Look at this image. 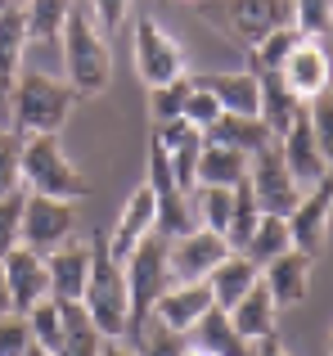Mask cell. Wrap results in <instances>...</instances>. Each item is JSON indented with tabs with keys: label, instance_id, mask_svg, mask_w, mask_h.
Masks as SVG:
<instances>
[{
	"label": "cell",
	"instance_id": "obj_3",
	"mask_svg": "<svg viewBox=\"0 0 333 356\" xmlns=\"http://www.w3.org/2000/svg\"><path fill=\"white\" fill-rule=\"evenodd\" d=\"M194 14L225 41H239L244 50H253L271 32L293 27V0H198Z\"/></svg>",
	"mask_w": 333,
	"mask_h": 356
},
{
	"label": "cell",
	"instance_id": "obj_2",
	"mask_svg": "<svg viewBox=\"0 0 333 356\" xmlns=\"http://www.w3.org/2000/svg\"><path fill=\"white\" fill-rule=\"evenodd\" d=\"M9 131L14 136H59L77 108V90L50 72H18L9 90Z\"/></svg>",
	"mask_w": 333,
	"mask_h": 356
},
{
	"label": "cell",
	"instance_id": "obj_28",
	"mask_svg": "<svg viewBox=\"0 0 333 356\" xmlns=\"http://www.w3.org/2000/svg\"><path fill=\"white\" fill-rule=\"evenodd\" d=\"M99 343H104V334L90 325L86 307L63 302V343H59L54 356H99Z\"/></svg>",
	"mask_w": 333,
	"mask_h": 356
},
{
	"label": "cell",
	"instance_id": "obj_49",
	"mask_svg": "<svg viewBox=\"0 0 333 356\" xmlns=\"http://www.w3.org/2000/svg\"><path fill=\"white\" fill-rule=\"evenodd\" d=\"M329 356H333V330H329Z\"/></svg>",
	"mask_w": 333,
	"mask_h": 356
},
{
	"label": "cell",
	"instance_id": "obj_15",
	"mask_svg": "<svg viewBox=\"0 0 333 356\" xmlns=\"http://www.w3.org/2000/svg\"><path fill=\"white\" fill-rule=\"evenodd\" d=\"M45 270H50V298L81 302L90 284V239H72L63 248L45 252Z\"/></svg>",
	"mask_w": 333,
	"mask_h": 356
},
{
	"label": "cell",
	"instance_id": "obj_43",
	"mask_svg": "<svg viewBox=\"0 0 333 356\" xmlns=\"http://www.w3.org/2000/svg\"><path fill=\"white\" fill-rule=\"evenodd\" d=\"M32 348V330H27V321L18 312L0 316V356H23Z\"/></svg>",
	"mask_w": 333,
	"mask_h": 356
},
{
	"label": "cell",
	"instance_id": "obj_5",
	"mask_svg": "<svg viewBox=\"0 0 333 356\" xmlns=\"http://www.w3.org/2000/svg\"><path fill=\"white\" fill-rule=\"evenodd\" d=\"M18 172H23V190L45 194V199L77 203V199H86V190H90V181L77 172V163L68 158V149H63L59 136H27Z\"/></svg>",
	"mask_w": 333,
	"mask_h": 356
},
{
	"label": "cell",
	"instance_id": "obj_18",
	"mask_svg": "<svg viewBox=\"0 0 333 356\" xmlns=\"http://www.w3.org/2000/svg\"><path fill=\"white\" fill-rule=\"evenodd\" d=\"M311 266H316V257H311V252H298V248H289L275 261H266L262 284L271 289L275 307H298L302 298L311 293Z\"/></svg>",
	"mask_w": 333,
	"mask_h": 356
},
{
	"label": "cell",
	"instance_id": "obj_48",
	"mask_svg": "<svg viewBox=\"0 0 333 356\" xmlns=\"http://www.w3.org/2000/svg\"><path fill=\"white\" fill-rule=\"evenodd\" d=\"M23 356H50V352H45V348H36V343H32V348H27Z\"/></svg>",
	"mask_w": 333,
	"mask_h": 356
},
{
	"label": "cell",
	"instance_id": "obj_39",
	"mask_svg": "<svg viewBox=\"0 0 333 356\" xmlns=\"http://www.w3.org/2000/svg\"><path fill=\"white\" fill-rule=\"evenodd\" d=\"M293 27L316 41L320 32L333 27V0H293Z\"/></svg>",
	"mask_w": 333,
	"mask_h": 356
},
{
	"label": "cell",
	"instance_id": "obj_11",
	"mask_svg": "<svg viewBox=\"0 0 333 356\" xmlns=\"http://www.w3.org/2000/svg\"><path fill=\"white\" fill-rule=\"evenodd\" d=\"M284 221H289L293 248L320 257V248H325V239H329V221H333V172L320 185H311V190L302 194V203Z\"/></svg>",
	"mask_w": 333,
	"mask_h": 356
},
{
	"label": "cell",
	"instance_id": "obj_13",
	"mask_svg": "<svg viewBox=\"0 0 333 356\" xmlns=\"http://www.w3.org/2000/svg\"><path fill=\"white\" fill-rule=\"evenodd\" d=\"M153 221H158V194H153L149 185H140V190L122 203V212H117V221H113V235L104 239L108 252H113V261L131 257V252L153 235Z\"/></svg>",
	"mask_w": 333,
	"mask_h": 356
},
{
	"label": "cell",
	"instance_id": "obj_47",
	"mask_svg": "<svg viewBox=\"0 0 333 356\" xmlns=\"http://www.w3.org/2000/svg\"><path fill=\"white\" fill-rule=\"evenodd\" d=\"M14 307H9V284H5V257H0V316H9Z\"/></svg>",
	"mask_w": 333,
	"mask_h": 356
},
{
	"label": "cell",
	"instance_id": "obj_7",
	"mask_svg": "<svg viewBox=\"0 0 333 356\" xmlns=\"http://www.w3.org/2000/svg\"><path fill=\"white\" fill-rule=\"evenodd\" d=\"M135 72H140V81L149 90L189 77V63H185L180 41L166 32L158 18H140V23H135Z\"/></svg>",
	"mask_w": 333,
	"mask_h": 356
},
{
	"label": "cell",
	"instance_id": "obj_1",
	"mask_svg": "<svg viewBox=\"0 0 333 356\" xmlns=\"http://www.w3.org/2000/svg\"><path fill=\"white\" fill-rule=\"evenodd\" d=\"M59 45H63V72H68L63 81L77 90V99H95L113 86V50H108V36L99 32L86 0H72Z\"/></svg>",
	"mask_w": 333,
	"mask_h": 356
},
{
	"label": "cell",
	"instance_id": "obj_29",
	"mask_svg": "<svg viewBox=\"0 0 333 356\" xmlns=\"http://www.w3.org/2000/svg\"><path fill=\"white\" fill-rule=\"evenodd\" d=\"M198 230V212H194V199L185 190H171V194H158V221H153V235H162L166 243Z\"/></svg>",
	"mask_w": 333,
	"mask_h": 356
},
{
	"label": "cell",
	"instance_id": "obj_25",
	"mask_svg": "<svg viewBox=\"0 0 333 356\" xmlns=\"http://www.w3.org/2000/svg\"><path fill=\"white\" fill-rule=\"evenodd\" d=\"M248 163H253V158L239 154V149L207 145V140H203V154H198V172H194V185H221V190H234L239 181H248Z\"/></svg>",
	"mask_w": 333,
	"mask_h": 356
},
{
	"label": "cell",
	"instance_id": "obj_21",
	"mask_svg": "<svg viewBox=\"0 0 333 356\" xmlns=\"http://www.w3.org/2000/svg\"><path fill=\"white\" fill-rule=\"evenodd\" d=\"M230 325H234L239 334H244L248 343H262V339H271L275 334V321H280V307H275V298H271V289L257 280L253 289H248L244 298H239L234 307H230Z\"/></svg>",
	"mask_w": 333,
	"mask_h": 356
},
{
	"label": "cell",
	"instance_id": "obj_6",
	"mask_svg": "<svg viewBox=\"0 0 333 356\" xmlns=\"http://www.w3.org/2000/svg\"><path fill=\"white\" fill-rule=\"evenodd\" d=\"M122 275H126V293H131V330L149 321L153 302L162 298V289L171 284V270H166V239L149 235L131 257L122 261Z\"/></svg>",
	"mask_w": 333,
	"mask_h": 356
},
{
	"label": "cell",
	"instance_id": "obj_37",
	"mask_svg": "<svg viewBox=\"0 0 333 356\" xmlns=\"http://www.w3.org/2000/svg\"><path fill=\"white\" fill-rule=\"evenodd\" d=\"M23 203H27V190H14L0 199V257L23 243Z\"/></svg>",
	"mask_w": 333,
	"mask_h": 356
},
{
	"label": "cell",
	"instance_id": "obj_17",
	"mask_svg": "<svg viewBox=\"0 0 333 356\" xmlns=\"http://www.w3.org/2000/svg\"><path fill=\"white\" fill-rule=\"evenodd\" d=\"M212 307H216V302H212V289L207 284H166L149 316L158 325H166V330H176V334L189 339V330L212 312Z\"/></svg>",
	"mask_w": 333,
	"mask_h": 356
},
{
	"label": "cell",
	"instance_id": "obj_40",
	"mask_svg": "<svg viewBox=\"0 0 333 356\" xmlns=\"http://www.w3.org/2000/svg\"><path fill=\"white\" fill-rule=\"evenodd\" d=\"M307 118H311V131H316V145L325 154V163L333 167V90H325L320 99L307 104Z\"/></svg>",
	"mask_w": 333,
	"mask_h": 356
},
{
	"label": "cell",
	"instance_id": "obj_22",
	"mask_svg": "<svg viewBox=\"0 0 333 356\" xmlns=\"http://www.w3.org/2000/svg\"><path fill=\"white\" fill-rule=\"evenodd\" d=\"M189 348L203 356H253V343L230 325V316L221 307H212L198 325L189 330Z\"/></svg>",
	"mask_w": 333,
	"mask_h": 356
},
{
	"label": "cell",
	"instance_id": "obj_38",
	"mask_svg": "<svg viewBox=\"0 0 333 356\" xmlns=\"http://www.w3.org/2000/svg\"><path fill=\"white\" fill-rule=\"evenodd\" d=\"M18 163H23V136H14L9 127H0V199L14 194V190H23Z\"/></svg>",
	"mask_w": 333,
	"mask_h": 356
},
{
	"label": "cell",
	"instance_id": "obj_26",
	"mask_svg": "<svg viewBox=\"0 0 333 356\" xmlns=\"http://www.w3.org/2000/svg\"><path fill=\"white\" fill-rule=\"evenodd\" d=\"M257 81H262V113H257V118L266 122L271 140H280L284 131L293 127V118L302 113V99L293 95L289 86H284L280 72H257Z\"/></svg>",
	"mask_w": 333,
	"mask_h": 356
},
{
	"label": "cell",
	"instance_id": "obj_23",
	"mask_svg": "<svg viewBox=\"0 0 333 356\" xmlns=\"http://www.w3.org/2000/svg\"><path fill=\"white\" fill-rule=\"evenodd\" d=\"M203 140L207 145H225V149H239V154H262L266 145H271V131H266L262 118H248V113H221L212 122L207 131H203Z\"/></svg>",
	"mask_w": 333,
	"mask_h": 356
},
{
	"label": "cell",
	"instance_id": "obj_20",
	"mask_svg": "<svg viewBox=\"0 0 333 356\" xmlns=\"http://www.w3.org/2000/svg\"><path fill=\"white\" fill-rule=\"evenodd\" d=\"M194 81L207 86L225 113H248V118L262 113V81H257L253 68L248 72H207V77H194Z\"/></svg>",
	"mask_w": 333,
	"mask_h": 356
},
{
	"label": "cell",
	"instance_id": "obj_34",
	"mask_svg": "<svg viewBox=\"0 0 333 356\" xmlns=\"http://www.w3.org/2000/svg\"><path fill=\"white\" fill-rule=\"evenodd\" d=\"M189 199H194V212H198V226H203V230H216V235H225L234 190H221V185H194Z\"/></svg>",
	"mask_w": 333,
	"mask_h": 356
},
{
	"label": "cell",
	"instance_id": "obj_16",
	"mask_svg": "<svg viewBox=\"0 0 333 356\" xmlns=\"http://www.w3.org/2000/svg\"><path fill=\"white\" fill-rule=\"evenodd\" d=\"M329 54H325V45L320 41H311V36H302L298 41V50L289 54V63L280 68V77H284V86L293 90V95L302 99V104H311V99H320L329 90Z\"/></svg>",
	"mask_w": 333,
	"mask_h": 356
},
{
	"label": "cell",
	"instance_id": "obj_19",
	"mask_svg": "<svg viewBox=\"0 0 333 356\" xmlns=\"http://www.w3.org/2000/svg\"><path fill=\"white\" fill-rule=\"evenodd\" d=\"M27 14L23 0H0V95H9L27 54Z\"/></svg>",
	"mask_w": 333,
	"mask_h": 356
},
{
	"label": "cell",
	"instance_id": "obj_27",
	"mask_svg": "<svg viewBox=\"0 0 333 356\" xmlns=\"http://www.w3.org/2000/svg\"><path fill=\"white\" fill-rule=\"evenodd\" d=\"M23 14H27V41L54 45L63 36V27H68L72 0H23Z\"/></svg>",
	"mask_w": 333,
	"mask_h": 356
},
{
	"label": "cell",
	"instance_id": "obj_10",
	"mask_svg": "<svg viewBox=\"0 0 333 356\" xmlns=\"http://www.w3.org/2000/svg\"><path fill=\"white\" fill-rule=\"evenodd\" d=\"M230 239L216 230H189V235L166 243V270H171V284H203L221 261L230 257Z\"/></svg>",
	"mask_w": 333,
	"mask_h": 356
},
{
	"label": "cell",
	"instance_id": "obj_36",
	"mask_svg": "<svg viewBox=\"0 0 333 356\" xmlns=\"http://www.w3.org/2000/svg\"><path fill=\"white\" fill-rule=\"evenodd\" d=\"M135 330H140V356H185L189 352V339L176 334V330H166V325H158L153 316L144 325H135Z\"/></svg>",
	"mask_w": 333,
	"mask_h": 356
},
{
	"label": "cell",
	"instance_id": "obj_24",
	"mask_svg": "<svg viewBox=\"0 0 333 356\" xmlns=\"http://www.w3.org/2000/svg\"><path fill=\"white\" fill-rule=\"evenodd\" d=\"M257 280H262V266H257L253 257H244V252H230V257L221 261V266L212 270L203 284L212 289V302H216L221 312H230V307H234L239 298L257 284Z\"/></svg>",
	"mask_w": 333,
	"mask_h": 356
},
{
	"label": "cell",
	"instance_id": "obj_4",
	"mask_svg": "<svg viewBox=\"0 0 333 356\" xmlns=\"http://www.w3.org/2000/svg\"><path fill=\"white\" fill-rule=\"evenodd\" d=\"M81 307L104 339H122L131 330V293H126L122 261H113V252L99 235H90V284Z\"/></svg>",
	"mask_w": 333,
	"mask_h": 356
},
{
	"label": "cell",
	"instance_id": "obj_12",
	"mask_svg": "<svg viewBox=\"0 0 333 356\" xmlns=\"http://www.w3.org/2000/svg\"><path fill=\"white\" fill-rule=\"evenodd\" d=\"M280 158H284V167L293 172V181L302 185V190H311V185H320L325 176L333 172V167L325 163V154H320V145H316V131H311V118H307V104H302V113L293 118V127L284 131L280 140Z\"/></svg>",
	"mask_w": 333,
	"mask_h": 356
},
{
	"label": "cell",
	"instance_id": "obj_44",
	"mask_svg": "<svg viewBox=\"0 0 333 356\" xmlns=\"http://www.w3.org/2000/svg\"><path fill=\"white\" fill-rule=\"evenodd\" d=\"M86 5H90V14H95V23H99L104 36H113L117 27H122V18L131 14V0H86Z\"/></svg>",
	"mask_w": 333,
	"mask_h": 356
},
{
	"label": "cell",
	"instance_id": "obj_33",
	"mask_svg": "<svg viewBox=\"0 0 333 356\" xmlns=\"http://www.w3.org/2000/svg\"><path fill=\"white\" fill-rule=\"evenodd\" d=\"M257 221H262V208H257V199H253V185L239 181L234 185V203H230V226H225V239H230L234 252H244V243L257 230Z\"/></svg>",
	"mask_w": 333,
	"mask_h": 356
},
{
	"label": "cell",
	"instance_id": "obj_32",
	"mask_svg": "<svg viewBox=\"0 0 333 356\" xmlns=\"http://www.w3.org/2000/svg\"><path fill=\"white\" fill-rule=\"evenodd\" d=\"M298 41H302L298 27H280V32H271L262 45L248 50V68H253V72H280L284 63H289V54L298 50Z\"/></svg>",
	"mask_w": 333,
	"mask_h": 356
},
{
	"label": "cell",
	"instance_id": "obj_8",
	"mask_svg": "<svg viewBox=\"0 0 333 356\" xmlns=\"http://www.w3.org/2000/svg\"><path fill=\"white\" fill-rule=\"evenodd\" d=\"M248 185H253V199H257V208H262L266 217H289V212L302 203V194H307L298 181H293V172L284 167L275 140L262 149V154H253V163H248Z\"/></svg>",
	"mask_w": 333,
	"mask_h": 356
},
{
	"label": "cell",
	"instance_id": "obj_30",
	"mask_svg": "<svg viewBox=\"0 0 333 356\" xmlns=\"http://www.w3.org/2000/svg\"><path fill=\"white\" fill-rule=\"evenodd\" d=\"M289 248H293L289 221H284V217H266V212H262L257 230H253V235H248V243H244V257H253L257 266H266V261H275L280 252H289Z\"/></svg>",
	"mask_w": 333,
	"mask_h": 356
},
{
	"label": "cell",
	"instance_id": "obj_9",
	"mask_svg": "<svg viewBox=\"0 0 333 356\" xmlns=\"http://www.w3.org/2000/svg\"><path fill=\"white\" fill-rule=\"evenodd\" d=\"M77 239V203L68 199H45V194H27L23 203V248L32 252H54L63 243Z\"/></svg>",
	"mask_w": 333,
	"mask_h": 356
},
{
	"label": "cell",
	"instance_id": "obj_14",
	"mask_svg": "<svg viewBox=\"0 0 333 356\" xmlns=\"http://www.w3.org/2000/svg\"><path fill=\"white\" fill-rule=\"evenodd\" d=\"M5 284H9V307L18 316H27L41 298H50V270H45V257L18 243L5 257Z\"/></svg>",
	"mask_w": 333,
	"mask_h": 356
},
{
	"label": "cell",
	"instance_id": "obj_45",
	"mask_svg": "<svg viewBox=\"0 0 333 356\" xmlns=\"http://www.w3.org/2000/svg\"><path fill=\"white\" fill-rule=\"evenodd\" d=\"M99 356H140V348H131V343H122V339H104L99 343Z\"/></svg>",
	"mask_w": 333,
	"mask_h": 356
},
{
	"label": "cell",
	"instance_id": "obj_35",
	"mask_svg": "<svg viewBox=\"0 0 333 356\" xmlns=\"http://www.w3.org/2000/svg\"><path fill=\"white\" fill-rule=\"evenodd\" d=\"M189 86H194V77H180V81H166V86H153V90H149V122H153V127L185 118Z\"/></svg>",
	"mask_w": 333,
	"mask_h": 356
},
{
	"label": "cell",
	"instance_id": "obj_46",
	"mask_svg": "<svg viewBox=\"0 0 333 356\" xmlns=\"http://www.w3.org/2000/svg\"><path fill=\"white\" fill-rule=\"evenodd\" d=\"M253 356H289V348H284V343H280V339H275V334H271V339L253 343Z\"/></svg>",
	"mask_w": 333,
	"mask_h": 356
},
{
	"label": "cell",
	"instance_id": "obj_31",
	"mask_svg": "<svg viewBox=\"0 0 333 356\" xmlns=\"http://www.w3.org/2000/svg\"><path fill=\"white\" fill-rule=\"evenodd\" d=\"M23 321H27V330H32L36 348H45L50 356L59 352V343H63V302H59V298H41Z\"/></svg>",
	"mask_w": 333,
	"mask_h": 356
},
{
	"label": "cell",
	"instance_id": "obj_42",
	"mask_svg": "<svg viewBox=\"0 0 333 356\" xmlns=\"http://www.w3.org/2000/svg\"><path fill=\"white\" fill-rule=\"evenodd\" d=\"M149 185L153 194H171L176 190V172H171V154L162 149V140L158 136H149Z\"/></svg>",
	"mask_w": 333,
	"mask_h": 356
},
{
	"label": "cell",
	"instance_id": "obj_41",
	"mask_svg": "<svg viewBox=\"0 0 333 356\" xmlns=\"http://www.w3.org/2000/svg\"><path fill=\"white\" fill-rule=\"evenodd\" d=\"M221 113H225V108L216 104V95H212L207 86H198V81H194V86H189V99H185V122H194L198 131H207Z\"/></svg>",
	"mask_w": 333,
	"mask_h": 356
}]
</instances>
